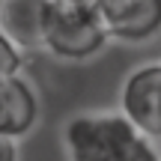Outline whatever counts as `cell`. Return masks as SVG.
Returning <instances> with one entry per match:
<instances>
[{
  "mask_svg": "<svg viewBox=\"0 0 161 161\" xmlns=\"http://www.w3.org/2000/svg\"><path fill=\"white\" fill-rule=\"evenodd\" d=\"M39 119V98L21 75L0 78V137H24Z\"/></svg>",
  "mask_w": 161,
  "mask_h": 161,
  "instance_id": "obj_5",
  "label": "cell"
},
{
  "mask_svg": "<svg viewBox=\"0 0 161 161\" xmlns=\"http://www.w3.org/2000/svg\"><path fill=\"white\" fill-rule=\"evenodd\" d=\"M48 0H0V30L18 42L21 48H42Z\"/></svg>",
  "mask_w": 161,
  "mask_h": 161,
  "instance_id": "obj_6",
  "label": "cell"
},
{
  "mask_svg": "<svg viewBox=\"0 0 161 161\" xmlns=\"http://www.w3.org/2000/svg\"><path fill=\"white\" fill-rule=\"evenodd\" d=\"M108 27L102 21L98 6H78L48 0L42 48L60 60H86L108 42Z\"/></svg>",
  "mask_w": 161,
  "mask_h": 161,
  "instance_id": "obj_2",
  "label": "cell"
},
{
  "mask_svg": "<svg viewBox=\"0 0 161 161\" xmlns=\"http://www.w3.org/2000/svg\"><path fill=\"white\" fill-rule=\"evenodd\" d=\"M60 3H78V6H98V0H60Z\"/></svg>",
  "mask_w": 161,
  "mask_h": 161,
  "instance_id": "obj_9",
  "label": "cell"
},
{
  "mask_svg": "<svg viewBox=\"0 0 161 161\" xmlns=\"http://www.w3.org/2000/svg\"><path fill=\"white\" fill-rule=\"evenodd\" d=\"M69 161H161L149 134L125 114H75L63 128Z\"/></svg>",
  "mask_w": 161,
  "mask_h": 161,
  "instance_id": "obj_1",
  "label": "cell"
},
{
  "mask_svg": "<svg viewBox=\"0 0 161 161\" xmlns=\"http://www.w3.org/2000/svg\"><path fill=\"white\" fill-rule=\"evenodd\" d=\"M0 161H18V143L12 137H0Z\"/></svg>",
  "mask_w": 161,
  "mask_h": 161,
  "instance_id": "obj_8",
  "label": "cell"
},
{
  "mask_svg": "<svg viewBox=\"0 0 161 161\" xmlns=\"http://www.w3.org/2000/svg\"><path fill=\"white\" fill-rule=\"evenodd\" d=\"M119 114H125L152 140H161V60L128 72L119 90Z\"/></svg>",
  "mask_w": 161,
  "mask_h": 161,
  "instance_id": "obj_3",
  "label": "cell"
},
{
  "mask_svg": "<svg viewBox=\"0 0 161 161\" xmlns=\"http://www.w3.org/2000/svg\"><path fill=\"white\" fill-rule=\"evenodd\" d=\"M21 66H24V48L0 30V78L21 75Z\"/></svg>",
  "mask_w": 161,
  "mask_h": 161,
  "instance_id": "obj_7",
  "label": "cell"
},
{
  "mask_svg": "<svg viewBox=\"0 0 161 161\" xmlns=\"http://www.w3.org/2000/svg\"><path fill=\"white\" fill-rule=\"evenodd\" d=\"M110 39L146 42L161 30V0H98Z\"/></svg>",
  "mask_w": 161,
  "mask_h": 161,
  "instance_id": "obj_4",
  "label": "cell"
}]
</instances>
